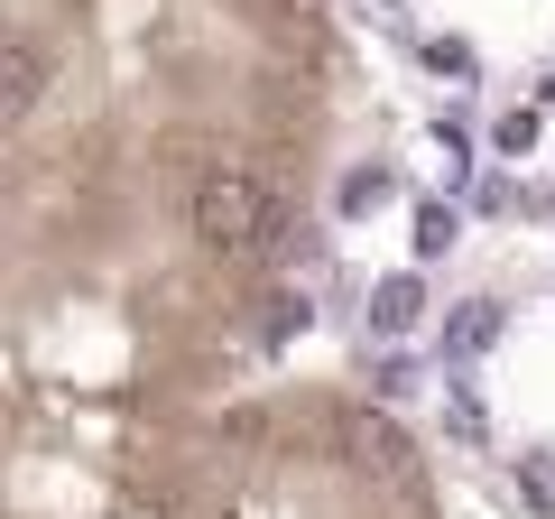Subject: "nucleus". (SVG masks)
<instances>
[{"instance_id": "nucleus-1", "label": "nucleus", "mask_w": 555, "mask_h": 519, "mask_svg": "<svg viewBox=\"0 0 555 519\" xmlns=\"http://www.w3.org/2000/svg\"><path fill=\"white\" fill-rule=\"evenodd\" d=\"M185 223H195V241L214 260H250L278 214H269V186H259L250 167H204L195 195H185Z\"/></svg>"}, {"instance_id": "nucleus-2", "label": "nucleus", "mask_w": 555, "mask_h": 519, "mask_svg": "<svg viewBox=\"0 0 555 519\" xmlns=\"http://www.w3.org/2000/svg\"><path fill=\"white\" fill-rule=\"evenodd\" d=\"M343 455L371 482H416V445L398 436V418H379V408H352V418H343Z\"/></svg>"}, {"instance_id": "nucleus-3", "label": "nucleus", "mask_w": 555, "mask_h": 519, "mask_svg": "<svg viewBox=\"0 0 555 519\" xmlns=\"http://www.w3.org/2000/svg\"><path fill=\"white\" fill-rule=\"evenodd\" d=\"M38 102H47V47L38 38H10V47H0V112L28 121Z\"/></svg>"}, {"instance_id": "nucleus-4", "label": "nucleus", "mask_w": 555, "mask_h": 519, "mask_svg": "<svg viewBox=\"0 0 555 519\" xmlns=\"http://www.w3.org/2000/svg\"><path fill=\"white\" fill-rule=\"evenodd\" d=\"M416 316H426V279H416V269H389V279L371 288V325L379 334H408Z\"/></svg>"}, {"instance_id": "nucleus-5", "label": "nucleus", "mask_w": 555, "mask_h": 519, "mask_svg": "<svg viewBox=\"0 0 555 519\" xmlns=\"http://www.w3.org/2000/svg\"><path fill=\"white\" fill-rule=\"evenodd\" d=\"M389 195H398V186H389V167H379V159H361V167H343V186H334V214H343V223H361V214H379Z\"/></svg>"}, {"instance_id": "nucleus-6", "label": "nucleus", "mask_w": 555, "mask_h": 519, "mask_svg": "<svg viewBox=\"0 0 555 519\" xmlns=\"http://www.w3.org/2000/svg\"><path fill=\"white\" fill-rule=\"evenodd\" d=\"M491 334H500V306L473 298V306H454V334L444 343H454V353H491Z\"/></svg>"}, {"instance_id": "nucleus-7", "label": "nucleus", "mask_w": 555, "mask_h": 519, "mask_svg": "<svg viewBox=\"0 0 555 519\" xmlns=\"http://www.w3.org/2000/svg\"><path fill=\"white\" fill-rule=\"evenodd\" d=\"M454 232H463L454 204H416V260H444V251H454Z\"/></svg>"}, {"instance_id": "nucleus-8", "label": "nucleus", "mask_w": 555, "mask_h": 519, "mask_svg": "<svg viewBox=\"0 0 555 519\" xmlns=\"http://www.w3.org/2000/svg\"><path fill=\"white\" fill-rule=\"evenodd\" d=\"M491 140L509 149V159H528V149H537V112H528V102H518V112H500V130H491Z\"/></svg>"}, {"instance_id": "nucleus-9", "label": "nucleus", "mask_w": 555, "mask_h": 519, "mask_svg": "<svg viewBox=\"0 0 555 519\" xmlns=\"http://www.w3.org/2000/svg\"><path fill=\"white\" fill-rule=\"evenodd\" d=\"M416 56L436 65V75H473V47H463V38H426V47H416Z\"/></svg>"}, {"instance_id": "nucleus-10", "label": "nucleus", "mask_w": 555, "mask_h": 519, "mask_svg": "<svg viewBox=\"0 0 555 519\" xmlns=\"http://www.w3.org/2000/svg\"><path fill=\"white\" fill-rule=\"evenodd\" d=\"M278 334H306V298H278V306H269V343H278Z\"/></svg>"}]
</instances>
